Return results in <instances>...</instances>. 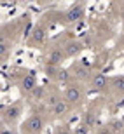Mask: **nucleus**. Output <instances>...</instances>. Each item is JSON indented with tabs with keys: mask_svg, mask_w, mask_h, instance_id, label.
<instances>
[{
	"mask_svg": "<svg viewBox=\"0 0 124 134\" xmlns=\"http://www.w3.org/2000/svg\"><path fill=\"white\" fill-rule=\"evenodd\" d=\"M56 134H74V129H68V127H60L56 131Z\"/></svg>",
	"mask_w": 124,
	"mask_h": 134,
	"instance_id": "18",
	"label": "nucleus"
},
{
	"mask_svg": "<svg viewBox=\"0 0 124 134\" xmlns=\"http://www.w3.org/2000/svg\"><path fill=\"white\" fill-rule=\"evenodd\" d=\"M109 84H110V80L107 79L105 73H94L89 79V89L93 91V92H101V91H105L109 87Z\"/></svg>",
	"mask_w": 124,
	"mask_h": 134,
	"instance_id": "8",
	"label": "nucleus"
},
{
	"mask_svg": "<svg viewBox=\"0 0 124 134\" xmlns=\"http://www.w3.org/2000/svg\"><path fill=\"white\" fill-rule=\"evenodd\" d=\"M7 51H11V42H7V38L2 37V42H0V54H2V61H5V58H7Z\"/></svg>",
	"mask_w": 124,
	"mask_h": 134,
	"instance_id": "13",
	"label": "nucleus"
},
{
	"mask_svg": "<svg viewBox=\"0 0 124 134\" xmlns=\"http://www.w3.org/2000/svg\"><path fill=\"white\" fill-rule=\"evenodd\" d=\"M45 40H47V31L40 25H37L28 35V45H32V47H42L45 44Z\"/></svg>",
	"mask_w": 124,
	"mask_h": 134,
	"instance_id": "5",
	"label": "nucleus"
},
{
	"mask_svg": "<svg viewBox=\"0 0 124 134\" xmlns=\"http://www.w3.org/2000/svg\"><path fill=\"white\" fill-rule=\"evenodd\" d=\"M68 110H70V103L63 98L61 101H58V103H56L54 106L51 108V111H53V115H54V117H63V115L66 113Z\"/></svg>",
	"mask_w": 124,
	"mask_h": 134,
	"instance_id": "12",
	"label": "nucleus"
},
{
	"mask_svg": "<svg viewBox=\"0 0 124 134\" xmlns=\"http://www.w3.org/2000/svg\"><path fill=\"white\" fill-rule=\"evenodd\" d=\"M84 14H86L84 4L77 2V4H74L66 10V14L63 16V21H65V25H74V23H79V21L84 18Z\"/></svg>",
	"mask_w": 124,
	"mask_h": 134,
	"instance_id": "4",
	"label": "nucleus"
},
{
	"mask_svg": "<svg viewBox=\"0 0 124 134\" xmlns=\"http://www.w3.org/2000/svg\"><path fill=\"white\" fill-rule=\"evenodd\" d=\"M89 131H91V125H87L86 122L74 127V134H89Z\"/></svg>",
	"mask_w": 124,
	"mask_h": 134,
	"instance_id": "15",
	"label": "nucleus"
},
{
	"mask_svg": "<svg viewBox=\"0 0 124 134\" xmlns=\"http://www.w3.org/2000/svg\"><path fill=\"white\" fill-rule=\"evenodd\" d=\"M23 115V104L21 103H12L9 106H4L2 110V124L4 125H12L18 124Z\"/></svg>",
	"mask_w": 124,
	"mask_h": 134,
	"instance_id": "1",
	"label": "nucleus"
},
{
	"mask_svg": "<svg viewBox=\"0 0 124 134\" xmlns=\"http://www.w3.org/2000/svg\"><path fill=\"white\" fill-rule=\"evenodd\" d=\"M35 87H37V75H35V71H28L26 75H23V79H21V82H19L21 94L30 96L35 91Z\"/></svg>",
	"mask_w": 124,
	"mask_h": 134,
	"instance_id": "6",
	"label": "nucleus"
},
{
	"mask_svg": "<svg viewBox=\"0 0 124 134\" xmlns=\"http://www.w3.org/2000/svg\"><path fill=\"white\" fill-rule=\"evenodd\" d=\"M96 134H114V129H112L110 125H105V127H101V129L96 131Z\"/></svg>",
	"mask_w": 124,
	"mask_h": 134,
	"instance_id": "17",
	"label": "nucleus"
},
{
	"mask_svg": "<svg viewBox=\"0 0 124 134\" xmlns=\"http://www.w3.org/2000/svg\"><path fill=\"white\" fill-rule=\"evenodd\" d=\"M44 2H45V0H44Z\"/></svg>",
	"mask_w": 124,
	"mask_h": 134,
	"instance_id": "21",
	"label": "nucleus"
},
{
	"mask_svg": "<svg viewBox=\"0 0 124 134\" xmlns=\"http://www.w3.org/2000/svg\"><path fill=\"white\" fill-rule=\"evenodd\" d=\"M72 71H74V77L79 79V80H89L91 77H93L89 66H86V65H75Z\"/></svg>",
	"mask_w": 124,
	"mask_h": 134,
	"instance_id": "10",
	"label": "nucleus"
},
{
	"mask_svg": "<svg viewBox=\"0 0 124 134\" xmlns=\"http://www.w3.org/2000/svg\"><path fill=\"white\" fill-rule=\"evenodd\" d=\"M65 54H66V58H75V56H79L80 52H82V49H84V45L80 44L79 40H70V42H66L65 44Z\"/></svg>",
	"mask_w": 124,
	"mask_h": 134,
	"instance_id": "9",
	"label": "nucleus"
},
{
	"mask_svg": "<svg viewBox=\"0 0 124 134\" xmlns=\"http://www.w3.org/2000/svg\"><path fill=\"white\" fill-rule=\"evenodd\" d=\"M0 134H16V132L11 129V125H9V127H7V125H2V131H0Z\"/></svg>",
	"mask_w": 124,
	"mask_h": 134,
	"instance_id": "19",
	"label": "nucleus"
},
{
	"mask_svg": "<svg viewBox=\"0 0 124 134\" xmlns=\"http://www.w3.org/2000/svg\"><path fill=\"white\" fill-rule=\"evenodd\" d=\"M66 54H65V49L60 47V45H54L53 49L47 52L45 56V65H53V66H60L61 63L65 61Z\"/></svg>",
	"mask_w": 124,
	"mask_h": 134,
	"instance_id": "7",
	"label": "nucleus"
},
{
	"mask_svg": "<svg viewBox=\"0 0 124 134\" xmlns=\"http://www.w3.org/2000/svg\"><path fill=\"white\" fill-rule=\"evenodd\" d=\"M109 87L112 89L115 96H124V77H114L110 79Z\"/></svg>",
	"mask_w": 124,
	"mask_h": 134,
	"instance_id": "11",
	"label": "nucleus"
},
{
	"mask_svg": "<svg viewBox=\"0 0 124 134\" xmlns=\"http://www.w3.org/2000/svg\"><path fill=\"white\" fill-rule=\"evenodd\" d=\"M45 127V120L40 113H33L26 119V122L21 127V134H40Z\"/></svg>",
	"mask_w": 124,
	"mask_h": 134,
	"instance_id": "2",
	"label": "nucleus"
},
{
	"mask_svg": "<svg viewBox=\"0 0 124 134\" xmlns=\"http://www.w3.org/2000/svg\"><path fill=\"white\" fill-rule=\"evenodd\" d=\"M56 80L61 82V84H70V71L68 70H60L58 75H56Z\"/></svg>",
	"mask_w": 124,
	"mask_h": 134,
	"instance_id": "14",
	"label": "nucleus"
},
{
	"mask_svg": "<svg viewBox=\"0 0 124 134\" xmlns=\"http://www.w3.org/2000/svg\"><path fill=\"white\" fill-rule=\"evenodd\" d=\"M65 99L70 103V106H79V104H82V101H84V89L79 84H66Z\"/></svg>",
	"mask_w": 124,
	"mask_h": 134,
	"instance_id": "3",
	"label": "nucleus"
},
{
	"mask_svg": "<svg viewBox=\"0 0 124 134\" xmlns=\"http://www.w3.org/2000/svg\"><path fill=\"white\" fill-rule=\"evenodd\" d=\"M61 99H63V98H61V96H58V94L49 96V98H47V104H49V108H53V106H54L58 101H61Z\"/></svg>",
	"mask_w": 124,
	"mask_h": 134,
	"instance_id": "16",
	"label": "nucleus"
},
{
	"mask_svg": "<svg viewBox=\"0 0 124 134\" xmlns=\"http://www.w3.org/2000/svg\"><path fill=\"white\" fill-rule=\"evenodd\" d=\"M32 98H40V96H42V89H40V87H35V91L33 92H32Z\"/></svg>",
	"mask_w": 124,
	"mask_h": 134,
	"instance_id": "20",
	"label": "nucleus"
}]
</instances>
